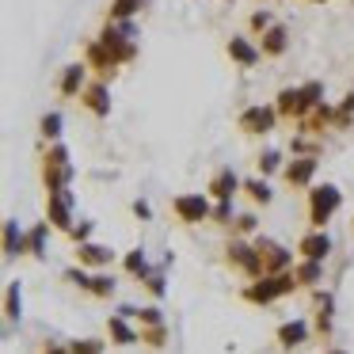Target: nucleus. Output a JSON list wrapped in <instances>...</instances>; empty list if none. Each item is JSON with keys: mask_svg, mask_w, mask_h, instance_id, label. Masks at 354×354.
<instances>
[{"mask_svg": "<svg viewBox=\"0 0 354 354\" xmlns=\"http://www.w3.org/2000/svg\"><path fill=\"white\" fill-rule=\"evenodd\" d=\"M46 232H50V225H35V229H31V236H27V248H31L35 255H42V252H46Z\"/></svg>", "mask_w": 354, "mask_h": 354, "instance_id": "nucleus-28", "label": "nucleus"}, {"mask_svg": "<svg viewBox=\"0 0 354 354\" xmlns=\"http://www.w3.org/2000/svg\"><path fill=\"white\" fill-rule=\"evenodd\" d=\"M286 50H290V35H286V27L282 24L267 27V31H263V57H282Z\"/></svg>", "mask_w": 354, "mask_h": 354, "instance_id": "nucleus-14", "label": "nucleus"}, {"mask_svg": "<svg viewBox=\"0 0 354 354\" xmlns=\"http://www.w3.org/2000/svg\"><path fill=\"white\" fill-rule=\"evenodd\" d=\"M69 354H103V343H95V339H84V343H73Z\"/></svg>", "mask_w": 354, "mask_h": 354, "instance_id": "nucleus-32", "label": "nucleus"}, {"mask_svg": "<svg viewBox=\"0 0 354 354\" xmlns=\"http://www.w3.org/2000/svg\"><path fill=\"white\" fill-rule=\"evenodd\" d=\"M73 183V160H69V149L54 145L46 156V187H69Z\"/></svg>", "mask_w": 354, "mask_h": 354, "instance_id": "nucleus-6", "label": "nucleus"}, {"mask_svg": "<svg viewBox=\"0 0 354 354\" xmlns=\"http://www.w3.org/2000/svg\"><path fill=\"white\" fill-rule=\"evenodd\" d=\"M27 252V240L19 232V221H4V255H19Z\"/></svg>", "mask_w": 354, "mask_h": 354, "instance_id": "nucleus-19", "label": "nucleus"}, {"mask_svg": "<svg viewBox=\"0 0 354 354\" xmlns=\"http://www.w3.org/2000/svg\"><path fill=\"white\" fill-rule=\"evenodd\" d=\"M145 286H149V290H153V293H156V297H164V274H160V270H149V278H145Z\"/></svg>", "mask_w": 354, "mask_h": 354, "instance_id": "nucleus-34", "label": "nucleus"}, {"mask_svg": "<svg viewBox=\"0 0 354 354\" xmlns=\"http://www.w3.org/2000/svg\"><path fill=\"white\" fill-rule=\"evenodd\" d=\"M229 57H232L236 65H244V69H252V65H259L263 50L252 46L248 39H229Z\"/></svg>", "mask_w": 354, "mask_h": 354, "instance_id": "nucleus-15", "label": "nucleus"}, {"mask_svg": "<svg viewBox=\"0 0 354 354\" xmlns=\"http://www.w3.org/2000/svg\"><path fill=\"white\" fill-rule=\"evenodd\" d=\"M343 206V194H339V187L324 183V187H313L308 191V221L316 225V229H324V221H328L335 209Z\"/></svg>", "mask_w": 354, "mask_h": 354, "instance_id": "nucleus-2", "label": "nucleus"}, {"mask_svg": "<svg viewBox=\"0 0 354 354\" xmlns=\"http://www.w3.org/2000/svg\"><path fill=\"white\" fill-rule=\"evenodd\" d=\"M346 115H354V92H346V100H343V107L335 111V122H346Z\"/></svg>", "mask_w": 354, "mask_h": 354, "instance_id": "nucleus-37", "label": "nucleus"}, {"mask_svg": "<svg viewBox=\"0 0 354 354\" xmlns=\"http://www.w3.org/2000/svg\"><path fill=\"white\" fill-rule=\"evenodd\" d=\"M316 176V156H297L293 164H286V183L290 187H308Z\"/></svg>", "mask_w": 354, "mask_h": 354, "instance_id": "nucleus-12", "label": "nucleus"}, {"mask_svg": "<svg viewBox=\"0 0 354 354\" xmlns=\"http://www.w3.org/2000/svg\"><path fill=\"white\" fill-rule=\"evenodd\" d=\"M46 354H69V351H62V346H54V351H46Z\"/></svg>", "mask_w": 354, "mask_h": 354, "instance_id": "nucleus-41", "label": "nucleus"}, {"mask_svg": "<svg viewBox=\"0 0 354 354\" xmlns=\"http://www.w3.org/2000/svg\"><path fill=\"white\" fill-rule=\"evenodd\" d=\"M126 270H130V274H141V278H149V259H145V252H130L126 255Z\"/></svg>", "mask_w": 354, "mask_h": 354, "instance_id": "nucleus-26", "label": "nucleus"}, {"mask_svg": "<svg viewBox=\"0 0 354 354\" xmlns=\"http://www.w3.org/2000/svg\"><path fill=\"white\" fill-rule=\"evenodd\" d=\"M293 286H297V274H286V270H274L270 278H259L255 286H248V301H274L282 297V293H290Z\"/></svg>", "mask_w": 354, "mask_h": 354, "instance_id": "nucleus-3", "label": "nucleus"}, {"mask_svg": "<svg viewBox=\"0 0 354 354\" xmlns=\"http://www.w3.org/2000/svg\"><path fill=\"white\" fill-rule=\"evenodd\" d=\"M133 214H138V217H153V206H149V202H133Z\"/></svg>", "mask_w": 354, "mask_h": 354, "instance_id": "nucleus-39", "label": "nucleus"}, {"mask_svg": "<svg viewBox=\"0 0 354 354\" xmlns=\"http://www.w3.org/2000/svg\"><path fill=\"white\" fill-rule=\"evenodd\" d=\"M278 339H282V346H297V343H305V339H308V324H301V320L282 324V328H278Z\"/></svg>", "mask_w": 354, "mask_h": 354, "instance_id": "nucleus-20", "label": "nucleus"}, {"mask_svg": "<svg viewBox=\"0 0 354 354\" xmlns=\"http://www.w3.org/2000/svg\"><path fill=\"white\" fill-rule=\"evenodd\" d=\"M328 252H331V240H328V232L324 229H316V232H308L305 240H301V255L305 259H328Z\"/></svg>", "mask_w": 354, "mask_h": 354, "instance_id": "nucleus-16", "label": "nucleus"}, {"mask_svg": "<svg viewBox=\"0 0 354 354\" xmlns=\"http://www.w3.org/2000/svg\"><path fill=\"white\" fill-rule=\"evenodd\" d=\"M65 278H69V282H77L80 290H88V286H92V274H88V270H65Z\"/></svg>", "mask_w": 354, "mask_h": 354, "instance_id": "nucleus-35", "label": "nucleus"}, {"mask_svg": "<svg viewBox=\"0 0 354 354\" xmlns=\"http://www.w3.org/2000/svg\"><path fill=\"white\" fill-rule=\"evenodd\" d=\"M240 187H244V183L236 179V171H232V168H221V171L214 176V183H209V191H214V198H217V202H221V198H232V194H236Z\"/></svg>", "mask_w": 354, "mask_h": 354, "instance_id": "nucleus-17", "label": "nucleus"}, {"mask_svg": "<svg viewBox=\"0 0 354 354\" xmlns=\"http://www.w3.org/2000/svg\"><path fill=\"white\" fill-rule=\"evenodd\" d=\"M88 290H92L95 297H111V293H115V278H107V274H95Z\"/></svg>", "mask_w": 354, "mask_h": 354, "instance_id": "nucleus-29", "label": "nucleus"}, {"mask_svg": "<svg viewBox=\"0 0 354 354\" xmlns=\"http://www.w3.org/2000/svg\"><path fill=\"white\" fill-rule=\"evenodd\" d=\"M259 255H263V270H286L293 263V255L286 252L282 244H274V240H259Z\"/></svg>", "mask_w": 354, "mask_h": 354, "instance_id": "nucleus-11", "label": "nucleus"}, {"mask_svg": "<svg viewBox=\"0 0 354 354\" xmlns=\"http://www.w3.org/2000/svg\"><path fill=\"white\" fill-rule=\"evenodd\" d=\"M84 57H88V69H100V77H103V80H107V77H115L118 62H115V54H111V50L103 46L100 39H95V42H88Z\"/></svg>", "mask_w": 354, "mask_h": 354, "instance_id": "nucleus-10", "label": "nucleus"}, {"mask_svg": "<svg viewBox=\"0 0 354 354\" xmlns=\"http://www.w3.org/2000/svg\"><path fill=\"white\" fill-rule=\"evenodd\" d=\"M92 229H95V225H92V221H84V225H73L69 232H73V240H77V244H84V240L92 236Z\"/></svg>", "mask_w": 354, "mask_h": 354, "instance_id": "nucleus-36", "label": "nucleus"}, {"mask_svg": "<svg viewBox=\"0 0 354 354\" xmlns=\"http://www.w3.org/2000/svg\"><path fill=\"white\" fill-rule=\"evenodd\" d=\"M62 95L65 100H73V95H80L88 88V65H69V69L62 73Z\"/></svg>", "mask_w": 354, "mask_h": 354, "instance_id": "nucleus-13", "label": "nucleus"}, {"mask_svg": "<svg viewBox=\"0 0 354 354\" xmlns=\"http://www.w3.org/2000/svg\"><path fill=\"white\" fill-rule=\"evenodd\" d=\"M278 122V107H263V103H255V107H248L244 115L236 118V126L244 133H270Z\"/></svg>", "mask_w": 354, "mask_h": 354, "instance_id": "nucleus-7", "label": "nucleus"}, {"mask_svg": "<svg viewBox=\"0 0 354 354\" xmlns=\"http://www.w3.org/2000/svg\"><path fill=\"white\" fill-rule=\"evenodd\" d=\"M4 308H8V320H19V316H24V293H19V282L8 286V301H4Z\"/></svg>", "mask_w": 354, "mask_h": 354, "instance_id": "nucleus-23", "label": "nucleus"}, {"mask_svg": "<svg viewBox=\"0 0 354 354\" xmlns=\"http://www.w3.org/2000/svg\"><path fill=\"white\" fill-rule=\"evenodd\" d=\"M313 4H324V0H313Z\"/></svg>", "mask_w": 354, "mask_h": 354, "instance_id": "nucleus-42", "label": "nucleus"}, {"mask_svg": "<svg viewBox=\"0 0 354 354\" xmlns=\"http://www.w3.org/2000/svg\"><path fill=\"white\" fill-rule=\"evenodd\" d=\"M331 354H343V351H331Z\"/></svg>", "mask_w": 354, "mask_h": 354, "instance_id": "nucleus-43", "label": "nucleus"}, {"mask_svg": "<svg viewBox=\"0 0 354 354\" xmlns=\"http://www.w3.org/2000/svg\"><path fill=\"white\" fill-rule=\"evenodd\" d=\"M244 191H248V198H252V202H263V206L274 198V194H270V187H267V179H248Z\"/></svg>", "mask_w": 354, "mask_h": 354, "instance_id": "nucleus-21", "label": "nucleus"}, {"mask_svg": "<svg viewBox=\"0 0 354 354\" xmlns=\"http://www.w3.org/2000/svg\"><path fill=\"white\" fill-rule=\"evenodd\" d=\"M111 335H115V339H118V343H122V346L138 343V331H133L130 324L122 320V316H115V320H111Z\"/></svg>", "mask_w": 354, "mask_h": 354, "instance_id": "nucleus-22", "label": "nucleus"}, {"mask_svg": "<svg viewBox=\"0 0 354 354\" xmlns=\"http://www.w3.org/2000/svg\"><path fill=\"white\" fill-rule=\"evenodd\" d=\"M267 27H274V16H270V12H255V16H252V31H267Z\"/></svg>", "mask_w": 354, "mask_h": 354, "instance_id": "nucleus-33", "label": "nucleus"}, {"mask_svg": "<svg viewBox=\"0 0 354 354\" xmlns=\"http://www.w3.org/2000/svg\"><path fill=\"white\" fill-rule=\"evenodd\" d=\"M73 191L69 187H50L46 191V209H50V225L57 229H73Z\"/></svg>", "mask_w": 354, "mask_h": 354, "instance_id": "nucleus-5", "label": "nucleus"}, {"mask_svg": "<svg viewBox=\"0 0 354 354\" xmlns=\"http://www.w3.org/2000/svg\"><path fill=\"white\" fill-rule=\"evenodd\" d=\"M320 274H324V270H320V259H305V263L297 267V282H305V286L320 282Z\"/></svg>", "mask_w": 354, "mask_h": 354, "instance_id": "nucleus-24", "label": "nucleus"}, {"mask_svg": "<svg viewBox=\"0 0 354 354\" xmlns=\"http://www.w3.org/2000/svg\"><path fill=\"white\" fill-rule=\"evenodd\" d=\"M42 138H46V141L62 138V115H57V111H50V115L42 118Z\"/></svg>", "mask_w": 354, "mask_h": 354, "instance_id": "nucleus-27", "label": "nucleus"}, {"mask_svg": "<svg viewBox=\"0 0 354 354\" xmlns=\"http://www.w3.org/2000/svg\"><path fill=\"white\" fill-rule=\"evenodd\" d=\"M171 209H176V217L183 225H198V221H206V217L214 214V206H209L206 194H176V198H171Z\"/></svg>", "mask_w": 354, "mask_h": 354, "instance_id": "nucleus-4", "label": "nucleus"}, {"mask_svg": "<svg viewBox=\"0 0 354 354\" xmlns=\"http://www.w3.org/2000/svg\"><path fill=\"white\" fill-rule=\"evenodd\" d=\"M77 255H80V263H88V267H107V263L115 259V252H111V248H103V244H92V240H84Z\"/></svg>", "mask_w": 354, "mask_h": 354, "instance_id": "nucleus-18", "label": "nucleus"}, {"mask_svg": "<svg viewBox=\"0 0 354 354\" xmlns=\"http://www.w3.org/2000/svg\"><path fill=\"white\" fill-rule=\"evenodd\" d=\"M320 95H324V84L320 80H308V84H301V88H282L274 107L282 118H308L324 103Z\"/></svg>", "mask_w": 354, "mask_h": 354, "instance_id": "nucleus-1", "label": "nucleus"}, {"mask_svg": "<svg viewBox=\"0 0 354 354\" xmlns=\"http://www.w3.org/2000/svg\"><path fill=\"white\" fill-rule=\"evenodd\" d=\"M229 263L244 267L248 274H259V270H263V255H259V248L244 244V240H232V244H229Z\"/></svg>", "mask_w": 354, "mask_h": 354, "instance_id": "nucleus-8", "label": "nucleus"}, {"mask_svg": "<svg viewBox=\"0 0 354 354\" xmlns=\"http://www.w3.org/2000/svg\"><path fill=\"white\" fill-rule=\"evenodd\" d=\"M80 100H84V107L92 111L95 118H107V115H111V92H107V80H95V84H88L84 92H80Z\"/></svg>", "mask_w": 354, "mask_h": 354, "instance_id": "nucleus-9", "label": "nucleus"}, {"mask_svg": "<svg viewBox=\"0 0 354 354\" xmlns=\"http://www.w3.org/2000/svg\"><path fill=\"white\" fill-rule=\"evenodd\" d=\"M209 217H214L217 225H225V221H229V217H232V198H221V202H217V206H214V214H209Z\"/></svg>", "mask_w": 354, "mask_h": 354, "instance_id": "nucleus-31", "label": "nucleus"}, {"mask_svg": "<svg viewBox=\"0 0 354 354\" xmlns=\"http://www.w3.org/2000/svg\"><path fill=\"white\" fill-rule=\"evenodd\" d=\"M141 8V0H111V19H130Z\"/></svg>", "mask_w": 354, "mask_h": 354, "instance_id": "nucleus-25", "label": "nucleus"}, {"mask_svg": "<svg viewBox=\"0 0 354 354\" xmlns=\"http://www.w3.org/2000/svg\"><path fill=\"white\" fill-rule=\"evenodd\" d=\"M236 225H240V232H252V229H255V217L244 214V217H236Z\"/></svg>", "mask_w": 354, "mask_h": 354, "instance_id": "nucleus-40", "label": "nucleus"}, {"mask_svg": "<svg viewBox=\"0 0 354 354\" xmlns=\"http://www.w3.org/2000/svg\"><path fill=\"white\" fill-rule=\"evenodd\" d=\"M278 168H282V156H278L274 149H267V153L259 156V171H263V176H270V171H278Z\"/></svg>", "mask_w": 354, "mask_h": 354, "instance_id": "nucleus-30", "label": "nucleus"}, {"mask_svg": "<svg viewBox=\"0 0 354 354\" xmlns=\"http://www.w3.org/2000/svg\"><path fill=\"white\" fill-rule=\"evenodd\" d=\"M141 320H145V324H153V328H160V324H164V316H160V308H141Z\"/></svg>", "mask_w": 354, "mask_h": 354, "instance_id": "nucleus-38", "label": "nucleus"}]
</instances>
